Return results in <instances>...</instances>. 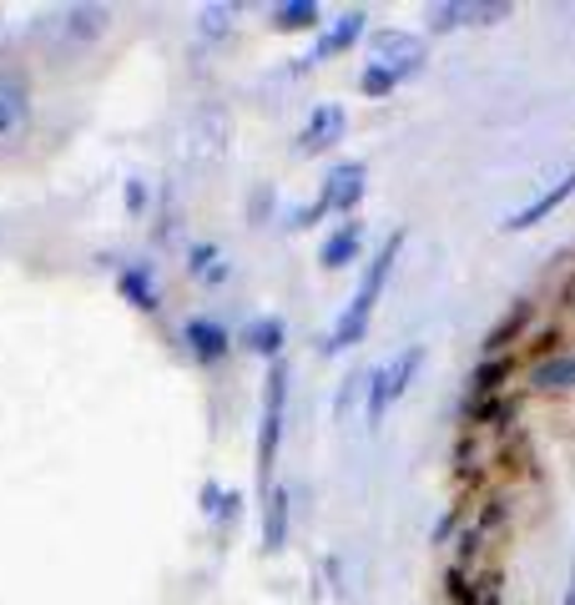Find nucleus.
<instances>
[{
	"instance_id": "obj_8",
	"label": "nucleus",
	"mask_w": 575,
	"mask_h": 605,
	"mask_svg": "<svg viewBox=\"0 0 575 605\" xmlns=\"http://www.w3.org/2000/svg\"><path fill=\"white\" fill-rule=\"evenodd\" d=\"M445 595L449 605H500V576L480 570L474 560H455L445 570Z\"/></svg>"
},
{
	"instance_id": "obj_23",
	"label": "nucleus",
	"mask_w": 575,
	"mask_h": 605,
	"mask_svg": "<svg viewBox=\"0 0 575 605\" xmlns=\"http://www.w3.org/2000/svg\"><path fill=\"white\" fill-rule=\"evenodd\" d=\"M121 293H127L137 308H146V313L157 308V288H152V273H146V268H131V273H121Z\"/></svg>"
},
{
	"instance_id": "obj_10",
	"label": "nucleus",
	"mask_w": 575,
	"mask_h": 605,
	"mask_svg": "<svg viewBox=\"0 0 575 605\" xmlns=\"http://www.w3.org/2000/svg\"><path fill=\"white\" fill-rule=\"evenodd\" d=\"M571 198H575V171H565L561 182H550L536 202H525L520 212H511V217H505L500 227H505V233H525V227H540V223L550 217V212H561Z\"/></svg>"
},
{
	"instance_id": "obj_9",
	"label": "nucleus",
	"mask_w": 575,
	"mask_h": 605,
	"mask_svg": "<svg viewBox=\"0 0 575 605\" xmlns=\"http://www.w3.org/2000/svg\"><path fill=\"white\" fill-rule=\"evenodd\" d=\"M364 162H339V167L324 177V192H318V207L324 212H353L364 202Z\"/></svg>"
},
{
	"instance_id": "obj_19",
	"label": "nucleus",
	"mask_w": 575,
	"mask_h": 605,
	"mask_svg": "<svg viewBox=\"0 0 575 605\" xmlns=\"http://www.w3.org/2000/svg\"><path fill=\"white\" fill-rule=\"evenodd\" d=\"M283 339H288L283 318H253L248 329H243V343H248L253 354L273 358V364H278V354H283Z\"/></svg>"
},
{
	"instance_id": "obj_29",
	"label": "nucleus",
	"mask_w": 575,
	"mask_h": 605,
	"mask_svg": "<svg viewBox=\"0 0 575 605\" xmlns=\"http://www.w3.org/2000/svg\"><path fill=\"white\" fill-rule=\"evenodd\" d=\"M571 570H575V566H571Z\"/></svg>"
},
{
	"instance_id": "obj_4",
	"label": "nucleus",
	"mask_w": 575,
	"mask_h": 605,
	"mask_svg": "<svg viewBox=\"0 0 575 605\" xmlns=\"http://www.w3.org/2000/svg\"><path fill=\"white\" fill-rule=\"evenodd\" d=\"M40 31L61 51H86V46H96L112 31V11L106 5H61V11H51L40 21Z\"/></svg>"
},
{
	"instance_id": "obj_5",
	"label": "nucleus",
	"mask_w": 575,
	"mask_h": 605,
	"mask_svg": "<svg viewBox=\"0 0 575 605\" xmlns=\"http://www.w3.org/2000/svg\"><path fill=\"white\" fill-rule=\"evenodd\" d=\"M283 408H288V364L278 358L268 369V399H262V435H258V474L268 485L273 474V460H278V444H283Z\"/></svg>"
},
{
	"instance_id": "obj_7",
	"label": "nucleus",
	"mask_w": 575,
	"mask_h": 605,
	"mask_svg": "<svg viewBox=\"0 0 575 605\" xmlns=\"http://www.w3.org/2000/svg\"><path fill=\"white\" fill-rule=\"evenodd\" d=\"M368 56H374V67L394 71V76L404 81L424 67V40L414 31H374L368 36Z\"/></svg>"
},
{
	"instance_id": "obj_28",
	"label": "nucleus",
	"mask_w": 575,
	"mask_h": 605,
	"mask_svg": "<svg viewBox=\"0 0 575 605\" xmlns=\"http://www.w3.org/2000/svg\"><path fill=\"white\" fill-rule=\"evenodd\" d=\"M561 605H575V570H571V585H565V601Z\"/></svg>"
},
{
	"instance_id": "obj_21",
	"label": "nucleus",
	"mask_w": 575,
	"mask_h": 605,
	"mask_svg": "<svg viewBox=\"0 0 575 605\" xmlns=\"http://www.w3.org/2000/svg\"><path fill=\"white\" fill-rule=\"evenodd\" d=\"M187 268H192V277H202V283H223L227 277L223 252L212 248V242H197V248L187 252Z\"/></svg>"
},
{
	"instance_id": "obj_26",
	"label": "nucleus",
	"mask_w": 575,
	"mask_h": 605,
	"mask_svg": "<svg viewBox=\"0 0 575 605\" xmlns=\"http://www.w3.org/2000/svg\"><path fill=\"white\" fill-rule=\"evenodd\" d=\"M505 15H511L505 0H470V26H495V21H505Z\"/></svg>"
},
{
	"instance_id": "obj_16",
	"label": "nucleus",
	"mask_w": 575,
	"mask_h": 605,
	"mask_svg": "<svg viewBox=\"0 0 575 605\" xmlns=\"http://www.w3.org/2000/svg\"><path fill=\"white\" fill-rule=\"evenodd\" d=\"M183 339L192 343V354L202 358V364H218V358L227 354V343H233L223 323H212V318H192V323L183 329Z\"/></svg>"
},
{
	"instance_id": "obj_27",
	"label": "nucleus",
	"mask_w": 575,
	"mask_h": 605,
	"mask_svg": "<svg viewBox=\"0 0 575 605\" xmlns=\"http://www.w3.org/2000/svg\"><path fill=\"white\" fill-rule=\"evenodd\" d=\"M142 202H146V187H142V182H127V207H131V212H142Z\"/></svg>"
},
{
	"instance_id": "obj_17",
	"label": "nucleus",
	"mask_w": 575,
	"mask_h": 605,
	"mask_svg": "<svg viewBox=\"0 0 575 605\" xmlns=\"http://www.w3.org/2000/svg\"><path fill=\"white\" fill-rule=\"evenodd\" d=\"M288 505H293V495H288L283 485L268 489V510H262V550H283L288 545Z\"/></svg>"
},
{
	"instance_id": "obj_15",
	"label": "nucleus",
	"mask_w": 575,
	"mask_h": 605,
	"mask_svg": "<svg viewBox=\"0 0 575 605\" xmlns=\"http://www.w3.org/2000/svg\"><path fill=\"white\" fill-rule=\"evenodd\" d=\"M359 252H364V227L359 223H343L339 233L324 242V252H318V263L328 268V273H339V268L359 263Z\"/></svg>"
},
{
	"instance_id": "obj_25",
	"label": "nucleus",
	"mask_w": 575,
	"mask_h": 605,
	"mask_svg": "<svg viewBox=\"0 0 575 605\" xmlns=\"http://www.w3.org/2000/svg\"><path fill=\"white\" fill-rule=\"evenodd\" d=\"M394 86H399V76H394V71H384V67H374V61H368V71L359 76V92H364V96H389Z\"/></svg>"
},
{
	"instance_id": "obj_11",
	"label": "nucleus",
	"mask_w": 575,
	"mask_h": 605,
	"mask_svg": "<svg viewBox=\"0 0 575 605\" xmlns=\"http://www.w3.org/2000/svg\"><path fill=\"white\" fill-rule=\"evenodd\" d=\"M343 127H349V117H343V106L324 102L308 111V121H303V132H298V152H328L333 142H343Z\"/></svg>"
},
{
	"instance_id": "obj_2",
	"label": "nucleus",
	"mask_w": 575,
	"mask_h": 605,
	"mask_svg": "<svg viewBox=\"0 0 575 605\" xmlns=\"http://www.w3.org/2000/svg\"><path fill=\"white\" fill-rule=\"evenodd\" d=\"M227 137H233V121L223 106H197L183 127V162L197 171L218 167L227 157Z\"/></svg>"
},
{
	"instance_id": "obj_14",
	"label": "nucleus",
	"mask_w": 575,
	"mask_h": 605,
	"mask_svg": "<svg viewBox=\"0 0 575 605\" xmlns=\"http://www.w3.org/2000/svg\"><path fill=\"white\" fill-rule=\"evenodd\" d=\"M511 373H515V364H511V358H484L480 369L470 373V408H474V414H480V408H490V404H495L500 383L511 379Z\"/></svg>"
},
{
	"instance_id": "obj_3",
	"label": "nucleus",
	"mask_w": 575,
	"mask_h": 605,
	"mask_svg": "<svg viewBox=\"0 0 575 605\" xmlns=\"http://www.w3.org/2000/svg\"><path fill=\"white\" fill-rule=\"evenodd\" d=\"M419 369H424V348L409 343V348H399L389 364H379V369L368 373V424H374V429H379L384 414L409 394V383H414Z\"/></svg>"
},
{
	"instance_id": "obj_12",
	"label": "nucleus",
	"mask_w": 575,
	"mask_h": 605,
	"mask_svg": "<svg viewBox=\"0 0 575 605\" xmlns=\"http://www.w3.org/2000/svg\"><path fill=\"white\" fill-rule=\"evenodd\" d=\"M364 21H368L364 11H343L339 21H333V26H328L324 36L314 40V51H308V61H314V67H318V61H328V56H343V51H349V46H353V40L364 36Z\"/></svg>"
},
{
	"instance_id": "obj_18",
	"label": "nucleus",
	"mask_w": 575,
	"mask_h": 605,
	"mask_svg": "<svg viewBox=\"0 0 575 605\" xmlns=\"http://www.w3.org/2000/svg\"><path fill=\"white\" fill-rule=\"evenodd\" d=\"M525 323H530V302H515L511 313H505L495 329L484 333V358H505V348H511V343L525 333Z\"/></svg>"
},
{
	"instance_id": "obj_1",
	"label": "nucleus",
	"mask_w": 575,
	"mask_h": 605,
	"mask_svg": "<svg viewBox=\"0 0 575 605\" xmlns=\"http://www.w3.org/2000/svg\"><path fill=\"white\" fill-rule=\"evenodd\" d=\"M399 248H404V233H389L384 237V248L368 258L364 277H359V293L349 298V308L339 313V323H333V333H328V354H343V348H353V343H364L368 333V318H374V302H379L384 283H389L394 263H399Z\"/></svg>"
},
{
	"instance_id": "obj_6",
	"label": "nucleus",
	"mask_w": 575,
	"mask_h": 605,
	"mask_svg": "<svg viewBox=\"0 0 575 605\" xmlns=\"http://www.w3.org/2000/svg\"><path fill=\"white\" fill-rule=\"evenodd\" d=\"M31 117H36V102H31V86L21 71H0V152L26 142Z\"/></svg>"
},
{
	"instance_id": "obj_13",
	"label": "nucleus",
	"mask_w": 575,
	"mask_h": 605,
	"mask_svg": "<svg viewBox=\"0 0 575 605\" xmlns=\"http://www.w3.org/2000/svg\"><path fill=\"white\" fill-rule=\"evenodd\" d=\"M530 389H540V394H575V354H545L530 369Z\"/></svg>"
},
{
	"instance_id": "obj_22",
	"label": "nucleus",
	"mask_w": 575,
	"mask_h": 605,
	"mask_svg": "<svg viewBox=\"0 0 575 605\" xmlns=\"http://www.w3.org/2000/svg\"><path fill=\"white\" fill-rule=\"evenodd\" d=\"M430 31H455V26H470V0H439L430 5Z\"/></svg>"
},
{
	"instance_id": "obj_24",
	"label": "nucleus",
	"mask_w": 575,
	"mask_h": 605,
	"mask_svg": "<svg viewBox=\"0 0 575 605\" xmlns=\"http://www.w3.org/2000/svg\"><path fill=\"white\" fill-rule=\"evenodd\" d=\"M233 21H237V5H202L197 31H202L208 40H218V36H227V31H233Z\"/></svg>"
},
{
	"instance_id": "obj_20",
	"label": "nucleus",
	"mask_w": 575,
	"mask_h": 605,
	"mask_svg": "<svg viewBox=\"0 0 575 605\" xmlns=\"http://www.w3.org/2000/svg\"><path fill=\"white\" fill-rule=\"evenodd\" d=\"M308 26H318L314 0H283L273 11V31H308Z\"/></svg>"
}]
</instances>
